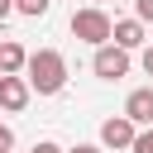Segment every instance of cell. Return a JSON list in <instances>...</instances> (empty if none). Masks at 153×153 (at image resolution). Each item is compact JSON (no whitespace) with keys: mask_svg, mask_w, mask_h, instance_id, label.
<instances>
[{"mask_svg":"<svg viewBox=\"0 0 153 153\" xmlns=\"http://www.w3.org/2000/svg\"><path fill=\"white\" fill-rule=\"evenodd\" d=\"M110 43L120 48H143V19H110Z\"/></svg>","mask_w":153,"mask_h":153,"instance_id":"obj_6","label":"cell"},{"mask_svg":"<svg viewBox=\"0 0 153 153\" xmlns=\"http://www.w3.org/2000/svg\"><path fill=\"white\" fill-rule=\"evenodd\" d=\"M148 129H153V124H148Z\"/></svg>","mask_w":153,"mask_h":153,"instance_id":"obj_18","label":"cell"},{"mask_svg":"<svg viewBox=\"0 0 153 153\" xmlns=\"http://www.w3.org/2000/svg\"><path fill=\"white\" fill-rule=\"evenodd\" d=\"M48 5H53V0H14V14H24V19H43Z\"/></svg>","mask_w":153,"mask_h":153,"instance_id":"obj_9","label":"cell"},{"mask_svg":"<svg viewBox=\"0 0 153 153\" xmlns=\"http://www.w3.org/2000/svg\"><path fill=\"white\" fill-rule=\"evenodd\" d=\"M24 81H29V91H38V96H57V91L67 86V57H62L57 48L29 53V57H24Z\"/></svg>","mask_w":153,"mask_h":153,"instance_id":"obj_1","label":"cell"},{"mask_svg":"<svg viewBox=\"0 0 153 153\" xmlns=\"http://www.w3.org/2000/svg\"><path fill=\"white\" fill-rule=\"evenodd\" d=\"M91 5H105V0H91Z\"/></svg>","mask_w":153,"mask_h":153,"instance_id":"obj_17","label":"cell"},{"mask_svg":"<svg viewBox=\"0 0 153 153\" xmlns=\"http://www.w3.org/2000/svg\"><path fill=\"white\" fill-rule=\"evenodd\" d=\"M134 120L129 115H115V120H105L100 124V148H129V139H134Z\"/></svg>","mask_w":153,"mask_h":153,"instance_id":"obj_5","label":"cell"},{"mask_svg":"<svg viewBox=\"0 0 153 153\" xmlns=\"http://www.w3.org/2000/svg\"><path fill=\"white\" fill-rule=\"evenodd\" d=\"M72 38H81V43H110V14H105V5H86V10H76L72 14Z\"/></svg>","mask_w":153,"mask_h":153,"instance_id":"obj_2","label":"cell"},{"mask_svg":"<svg viewBox=\"0 0 153 153\" xmlns=\"http://www.w3.org/2000/svg\"><path fill=\"white\" fill-rule=\"evenodd\" d=\"M134 19H143V24H153V0H134Z\"/></svg>","mask_w":153,"mask_h":153,"instance_id":"obj_11","label":"cell"},{"mask_svg":"<svg viewBox=\"0 0 153 153\" xmlns=\"http://www.w3.org/2000/svg\"><path fill=\"white\" fill-rule=\"evenodd\" d=\"M139 62H143V72H148V76H153V43H148V48H143V57H139Z\"/></svg>","mask_w":153,"mask_h":153,"instance_id":"obj_14","label":"cell"},{"mask_svg":"<svg viewBox=\"0 0 153 153\" xmlns=\"http://www.w3.org/2000/svg\"><path fill=\"white\" fill-rule=\"evenodd\" d=\"M91 72H96L100 81H120V76L129 72V48H120V43H96Z\"/></svg>","mask_w":153,"mask_h":153,"instance_id":"obj_3","label":"cell"},{"mask_svg":"<svg viewBox=\"0 0 153 153\" xmlns=\"http://www.w3.org/2000/svg\"><path fill=\"white\" fill-rule=\"evenodd\" d=\"M10 148H14V129L0 120V153H10Z\"/></svg>","mask_w":153,"mask_h":153,"instance_id":"obj_12","label":"cell"},{"mask_svg":"<svg viewBox=\"0 0 153 153\" xmlns=\"http://www.w3.org/2000/svg\"><path fill=\"white\" fill-rule=\"evenodd\" d=\"M129 153H153V129H134V139H129Z\"/></svg>","mask_w":153,"mask_h":153,"instance_id":"obj_10","label":"cell"},{"mask_svg":"<svg viewBox=\"0 0 153 153\" xmlns=\"http://www.w3.org/2000/svg\"><path fill=\"white\" fill-rule=\"evenodd\" d=\"M24 43H0V72H24Z\"/></svg>","mask_w":153,"mask_h":153,"instance_id":"obj_8","label":"cell"},{"mask_svg":"<svg viewBox=\"0 0 153 153\" xmlns=\"http://www.w3.org/2000/svg\"><path fill=\"white\" fill-rule=\"evenodd\" d=\"M33 153H62V148H57L53 139H38V143H33Z\"/></svg>","mask_w":153,"mask_h":153,"instance_id":"obj_13","label":"cell"},{"mask_svg":"<svg viewBox=\"0 0 153 153\" xmlns=\"http://www.w3.org/2000/svg\"><path fill=\"white\" fill-rule=\"evenodd\" d=\"M29 81H24V72H0V110H10V115H19L24 105H29Z\"/></svg>","mask_w":153,"mask_h":153,"instance_id":"obj_4","label":"cell"},{"mask_svg":"<svg viewBox=\"0 0 153 153\" xmlns=\"http://www.w3.org/2000/svg\"><path fill=\"white\" fill-rule=\"evenodd\" d=\"M14 14V0H0V19H10Z\"/></svg>","mask_w":153,"mask_h":153,"instance_id":"obj_16","label":"cell"},{"mask_svg":"<svg viewBox=\"0 0 153 153\" xmlns=\"http://www.w3.org/2000/svg\"><path fill=\"white\" fill-rule=\"evenodd\" d=\"M124 115H129L134 124H153V86H139V91H129V100H124Z\"/></svg>","mask_w":153,"mask_h":153,"instance_id":"obj_7","label":"cell"},{"mask_svg":"<svg viewBox=\"0 0 153 153\" xmlns=\"http://www.w3.org/2000/svg\"><path fill=\"white\" fill-rule=\"evenodd\" d=\"M67 153H100V143H76V148H67Z\"/></svg>","mask_w":153,"mask_h":153,"instance_id":"obj_15","label":"cell"}]
</instances>
